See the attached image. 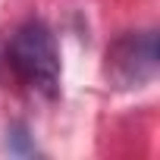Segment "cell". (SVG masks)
Listing matches in <instances>:
<instances>
[{
    "mask_svg": "<svg viewBox=\"0 0 160 160\" xmlns=\"http://www.w3.org/2000/svg\"><path fill=\"white\" fill-rule=\"evenodd\" d=\"M107 72L113 75V82L122 88H138L157 72V35L154 32H138L119 38L107 50Z\"/></svg>",
    "mask_w": 160,
    "mask_h": 160,
    "instance_id": "obj_2",
    "label": "cell"
},
{
    "mask_svg": "<svg viewBox=\"0 0 160 160\" xmlns=\"http://www.w3.org/2000/svg\"><path fill=\"white\" fill-rule=\"evenodd\" d=\"M10 60H13V69L19 72V78L28 88H35L47 98H53L60 91L57 38L41 19H28L16 28V35L10 41Z\"/></svg>",
    "mask_w": 160,
    "mask_h": 160,
    "instance_id": "obj_1",
    "label": "cell"
}]
</instances>
